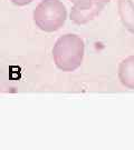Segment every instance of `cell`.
I'll list each match as a JSON object with an SVG mask.
<instances>
[{
	"mask_svg": "<svg viewBox=\"0 0 134 150\" xmlns=\"http://www.w3.org/2000/svg\"><path fill=\"white\" fill-rule=\"evenodd\" d=\"M119 79L121 84L134 90V56H128L119 66Z\"/></svg>",
	"mask_w": 134,
	"mask_h": 150,
	"instance_id": "5",
	"label": "cell"
},
{
	"mask_svg": "<svg viewBox=\"0 0 134 150\" xmlns=\"http://www.w3.org/2000/svg\"><path fill=\"white\" fill-rule=\"evenodd\" d=\"M110 0H78L71 10V20L76 25H86L103 11Z\"/></svg>",
	"mask_w": 134,
	"mask_h": 150,
	"instance_id": "3",
	"label": "cell"
},
{
	"mask_svg": "<svg viewBox=\"0 0 134 150\" xmlns=\"http://www.w3.org/2000/svg\"><path fill=\"white\" fill-rule=\"evenodd\" d=\"M117 11L123 27L134 34V2L133 0H117Z\"/></svg>",
	"mask_w": 134,
	"mask_h": 150,
	"instance_id": "4",
	"label": "cell"
},
{
	"mask_svg": "<svg viewBox=\"0 0 134 150\" xmlns=\"http://www.w3.org/2000/svg\"><path fill=\"white\" fill-rule=\"evenodd\" d=\"M67 10L60 0H42L34 10V21L45 32H54L64 26Z\"/></svg>",
	"mask_w": 134,
	"mask_h": 150,
	"instance_id": "2",
	"label": "cell"
},
{
	"mask_svg": "<svg viewBox=\"0 0 134 150\" xmlns=\"http://www.w3.org/2000/svg\"><path fill=\"white\" fill-rule=\"evenodd\" d=\"M69 1H71V2H73V3H75V2H77L78 0H69Z\"/></svg>",
	"mask_w": 134,
	"mask_h": 150,
	"instance_id": "7",
	"label": "cell"
},
{
	"mask_svg": "<svg viewBox=\"0 0 134 150\" xmlns=\"http://www.w3.org/2000/svg\"><path fill=\"white\" fill-rule=\"evenodd\" d=\"M14 5H16V6H27V5H29L30 2H33V0H10Z\"/></svg>",
	"mask_w": 134,
	"mask_h": 150,
	"instance_id": "6",
	"label": "cell"
},
{
	"mask_svg": "<svg viewBox=\"0 0 134 150\" xmlns=\"http://www.w3.org/2000/svg\"><path fill=\"white\" fill-rule=\"evenodd\" d=\"M85 45L83 39L74 34L59 37L53 48V59L56 67L65 72L76 70L83 62Z\"/></svg>",
	"mask_w": 134,
	"mask_h": 150,
	"instance_id": "1",
	"label": "cell"
}]
</instances>
